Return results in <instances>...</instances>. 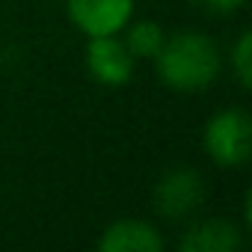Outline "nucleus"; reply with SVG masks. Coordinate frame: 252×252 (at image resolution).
Here are the masks:
<instances>
[{"mask_svg":"<svg viewBox=\"0 0 252 252\" xmlns=\"http://www.w3.org/2000/svg\"><path fill=\"white\" fill-rule=\"evenodd\" d=\"M155 71L166 89L196 95L217 83L222 71V51L208 33L181 30L175 36H166L163 48L155 57Z\"/></svg>","mask_w":252,"mask_h":252,"instance_id":"obj_1","label":"nucleus"},{"mask_svg":"<svg viewBox=\"0 0 252 252\" xmlns=\"http://www.w3.org/2000/svg\"><path fill=\"white\" fill-rule=\"evenodd\" d=\"M202 146L208 158L222 169H240L249 163L252 152V116L246 107L217 110L202 131Z\"/></svg>","mask_w":252,"mask_h":252,"instance_id":"obj_2","label":"nucleus"},{"mask_svg":"<svg viewBox=\"0 0 252 252\" xmlns=\"http://www.w3.org/2000/svg\"><path fill=\"white\" fill-rule=\"evenodd\" d=\"M83 63L86 71L95 83L107 86V89H119L134 77L137 60L128 51V45L122 42L119 33L113 36H89L86 48H83Z\"/></svg>","mask_w":252,"mask_h":252,"instance_id":"obj_3","label":"nucleus"},{"mask_svg":"<svg viewBox=\"0 0 252 252\" xmlns=\"http://www.w3.org/2000/svg\"><path fill=\"white\" fill-rule=\"evenodd\" d=\"M205 199V181L196 169L190 166H175L169 172H163L155 184L152 202L155 211L163 220H184L190 217Z\"/></svg>","mask_w":252,"mask_h":252,"instance_id":"obj_4","label":"nucleus"},{"mask_svg":"<svg viewBox=\"0 0 252 252\" xmlns=\"http://www.w3.org/2000/svg\"><path fill=\"white\" fill-rule=\"evenodd\" d=\"M137 0H65L68 21L89 36H113L122 33L125 24L134 18Z\"/></svg>","mask_w":252,"mask_h":252,"instance_id":"obj_5","label":"nucleus"},{"mask_svg":"<svg viewBox=\"0 0 252 252\" xmlns=\"http://www.w3.org/2000/svg\"><path fill=\"white\" fill-rule=\"evenodd\" d=\"M95 246L101 252H163L166 240L155 222L140 217H122L101 228Z\"/></svg>","mask_w":252,"mask_h":252,"instance_id":"obj_6","label":"nucleus"},{"mask_svg":"<svg viewBox=\"0 0 252 252\" xmlns=\"http://www.w3.org/2000/svg\"><path fill=\"white\" fill-rule=\"evenodd\" d=\"M240 243H243L240 225L222 217H211V220L190 225L184 237L178 240L184 252H237Z\"/></svg>","mask_w":252,"mask_h":252,"instance_id":"obj_7","label":"nucleus"},{"mask_svg":"<svg viewBox=\"0 0 252 252\" xmlns=\"http://www.w3.org/2000/svg\"><path fill=\"white\" fill-rule=\"evenodd\" d=\"M119 36L134 54V60H155L166 42V30L152 18H131Z\"/></svg>","mask_w":252,"mask_h":252,"instance_id":"obj_8","label":"nucleus"},{"mask_svg":"<svg viewBox=\"0 0 252 252\" xmlns=\"http://www.w3.org/2000/svg\"><path fill=\"white\" fill-rule=\"evenodd\" d=\"M228 65H231V74H234L237 86L252 89V33L249 30H243L234 39V45L228 51Z\"/></svg>","mask_w":252,"mask_h":252,"instance_id":"obj_9","label":"nucleus"},{"mask_svg":"<svg viewBox=\"0 0 252 252\" xmlns=\"http://www.w3.org/2000/svg\"><path fill=\"white\" fill-rule=\"evenodd\" d=\"M196 3L214 15H234L237 9L246 6V0H196Z\"/></svg>","mask_w":252,"mask_h":252,"instance_id":"obj_10","label":"nucleus"}]
</instances>
